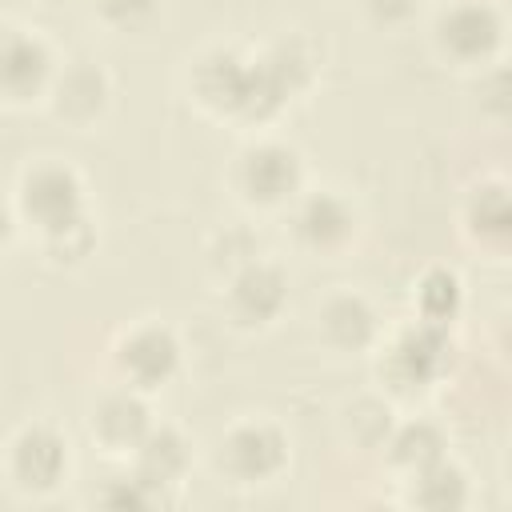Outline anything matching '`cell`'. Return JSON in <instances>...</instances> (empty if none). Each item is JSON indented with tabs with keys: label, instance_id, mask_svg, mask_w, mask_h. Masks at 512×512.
Listing matches in <instances>:
<instances>
[{
	"label": "cell",
	"instance_id": "6da1fadb",
	"mask_svg": "<svg viewBox=\"0 0 512 512\" xmlns=\"http://www.w3.org/2000/svg\"><path fill=\"white\" fill-rule=\"evenodd\" d=\"M24 212L48 232H68L80 224V184L64 168H40L36 176L24 180Z\"/></svg>",
	"mask_w": 512,
	"mask_h": 512
},
{
	"label": "cell",
	"instance_id": "7a4b0ae2",
	"mask_svg": "<svg viewBox=\"0 0 512 512\" xmlns=\"http://www.w3.org/2000/svg\"><path fill=\"white\" fill-rule=\"evenodd\" d=\"M452 348H448V336L440 324H420L416 332H408L396 348H392V380L404 384V388H420L428 384L432 376H440V368L448 364Z\"/></svg>",
	"mask_w": 512,
	"mask_h": 512
},
{
	"label": "cell",
	"instance_id": "3957f363",
	"mask_svg": "<svg viewBox=\"0 0 512 512\" xmlns=\"http://www.w3.org/2000/svg\"><path fill=\"white\" fill-rule=\"evenodd\" d=\"M240 180H244V192L252 200L272 204V200H284L300 184V164L288 148H256L244 156Z\"/></svg>",
	"mask_w": 512,
	"mask_h": 512
},
{
	"label": "cell",
	"instance_id": "277c9868",
	"mask_svg": "<svg viewBox=\"0 0 512 512\" xmlns=\"http://www.w3.org/2000/svg\"><path fill=\"white\" fill-rule=\"evenodd\" d=\"M48 76V52L32 36H0V92L12 100L32 96Z\"/></svg>",
	"mask_w": 512,
	"mask_h": 512
},
{
	"label": "cell",
	"instance_id": "5b68a950",
	"mask_svg": "<svg viewBox=\"0 0 512 512\" xmlns=\"http://www.w3.org/2000/svg\"><path fill=\"white\" fill-rule=\"evenodd\" d=\"M440 40L444 48H452L456 56L472 60V56H484L496 48L500 40V20L488 4H460L452 8L444 20H440Z\"/></svg>",
	"mask_w": 512,
	"mask_h": 512
},
{
	"label": "cell",
	"instance_id": "8992f818",
	"mask_svg": "<svg viewBox=\"0 0 512 512\" xmlns=\"http://www.w3.org/2000/svg\"><path fill=\"white\" fill-rule=\"evenodd\" d=\"M224 460H228V468L236 476L260 480V476H268V472H276L284 464V440H280V432H272L264 424H248V428L228 436Z\"/></svg>",
	"mask_w": 512,
	"mask_h": 512
},
{
	"label": "cell",
	"instance_id": "52a82bcc",
	"mask_svg": "<svg viewBox=\"0 0 512 512\" xmlns=\"http://www.w3.org/2000/svg\"><path fill=\"white\" fill-rule=\"evenodd\" d=\"M68 456H64V440L52 436L48 428H32L16 440V456H12V468L20 476V484L28 488H52L64 472Z\"/></svg>",
	"mask_w": 512,
	"mask_h": 512
},
{
	"label": "cell",
	"instance_id": "ba28073f",
	"mask_svg": "<svg viewBox=\"0 0 512 512\" xmlns=\"http://www.w3.org/2000/svg\"><path fill=\"white\" fill-rule=\"evenodd\" d=\"M120 364L136 384L152 388L176 372V340L160 328H144L120 348Z\"/></svg>",
	"mask_w": 512,
	"mask_h": 512
},
{
	"label": "cell",
	"instance_id": "9c48e42d",
	"mask_svg": "<svg viewBox=\"0 0 512 512\" xmlns=\"http://www.w3.org/2000/svg\"><path fill=\"white\" fill-rule=\"evenodd\" d=\"M196 88L208 104L240 112L244 108V92H248V64H240L236 56H208L196 72Z\"/></svg>",
	"mask_w": 512,
	"mask_h": 512
},
{
	"label": "cell",
	"instance_id": "30bf717a",
	"mask_svg": "<svg viewBox=\"0 0 512 512\" xmlns=\"http://www.w3.org/2000/svg\"><path fill=\"white\" fill-rule=\"evenodd\" d=\"M92 428H96L108 444H116V448L140 444L144 432H148V412H144V404L132 400V396H108V400L100 404Z\"/></svg>",
	"mask_w": 512,
	"mask_h": 512
},
{
	"label": "cell",
	"instance_id": "8fae6325",
	"mask_svg": "<svg viewBox=\"0 0 512 512\" xmlns=\"http://www.w3.org/2000/svg\"><path fill=\"white\" fill-rule=\"evenodd\" d=\"M232 304L244 320H268L280 304H284V280L272 272V268H248L240 280H236V292H232Z\"/></svg>",
	"mask_w": 512,
	"mask_h": 512
},
{
	"label": "cell",
	"instance_id": "7c38bea8",
	"mask_svg": "<svg viewBox=\"0 0 512 512\" xmlns=\"http://www.w3.org/2000/svg\"><path fill=\"white\" fill-rule=\"evenodd\" d=\"M348 224H352V216H348V208H344L336 196H312V200L304 204V212H300V232H304V240H312V244H320V248L340 244V240L348 236Z\"/></svg>",
	"mask_w": 512,
	"mask_h": 512
},
{
	"label": "cell",
	"instance_id": "4fadbf2b",
	"mask_svg": "<svg viewBox=\"0 0 512 512\" xmlns=\"http://www.w3.org/2000/svg\"><path fill=\"white\" fill-rule=\"evenodd\" d=\"M184 468V444L176 432H144L140 440V480L144 484H168Z\"/></svg>",
	"mask_w": 512,
	"mask_h": 512
},
{
	"label": "cell",
	"instance_id": "5bb4252c",
	"mask_svg": "<svg viewBox=\"0 0 512 512\" xmlns=\"http://www.w3.org/2000/svg\"><path fill=\"white\" fill-rule=\"evenodd\" d=\"M324 328H328V336H332L336 344L360 348V344H368V336H372V312H368L360 300L344 296V300H332V304H328Z\"/></svg>",
	"mask_w": 512,
	"mask_h": 512
},
{
	"label": "cell",
	"instance_id": "9a60e30c",
	"mask_svg": "<svg viewBox=\"0 0 512 512\" xmlns=\"http://www.w3.org/2000/svg\"><path fill=\"white\" fill-rule=\"evenodd\" d=\"M424 508H456L464 500V480L456 468H444L440 460L436 464H424L420 468V484L412 492Z\"/></svg>",
	"mask_w": 512,
	"mask_h": 512
},
{
	"label": "cell",
	"instance_id": "2e32d148",
	"mask_svg": "<svg viewBox=\"0 0 512 512\" xmlns=\"http://www.w3.org/2000/svg\"><path fill=\"white\" fill-rule=\"evenodd\" d=\"M460 304V292H456V280L448 272H432L420 288V312L428 324H444Z\"/></svg>",
	"mask_w": 512,
	"mask_h": 512
},
{
	"label": "cell",
	"instance_id": "e0dca14e",
	"mask_svg": "<svg viewBox=\"0 0 512 512\" xmlns=\"http://www.w3.org/2000/svg\"><path fill=\"white\" fill-rule=\"evenodd\" d=\"M396 460L400 464H416V468H424V464H436L440 460V436H436V428H428V424H408L400 436H396Z\"/></svg>",
	"mask_w": 512,
	"mask_h": 512
},
{
	"label": "cell",
	"instance_id": "ac0fdd59",
	"mask_svg": "<svg viewBox=\"0 0 512 512\" xmlns=\"http://www.w3.org/2000/svg\"><path fill=\"white\" fill-rule=\"evenodd\" d=\"M472 220H476V232H480V236L504 240V232H508V204H504V192H500V188H484L480 200L472 204Z\"/></svg>",
	"mask_w": 512,
	"mask_h": 512
},
{
	"label": "cell",
	"instance_id": "d6986e66",
	"mask_svg": "<svg viewBox=\"0 0 512 512\" xmlns=\"http://www.w3.org/2000/svg\"><path fill=\"white\" fill-rule=\"evenodd\" d=\"M104 16H112L116 24H136L140 16L152 12V0H100Z\"/></svg>",
	"mask_w": 512,
	"mask_h": 512
},
{
	"label": "cell",
	"instance_id": "ffe728a7",
	"mask_svg": "<svg viewBox=\"0 0 512 512\" xmlns=\"http://www.w3.org/2000/svg\"><path fill=\"white\" fill-rule=\"evenodd\" d=\"M368 4H372V12L384 16V20H396V16H404V12L412 8V0H368Z\"/></svg>",
	"mask_w": 512,
	"mask_h": 512
},
{
	"label": "cell",
	"instance_id": "44dd1931",
	"mask_svg": "<svg viewBox=\"0 0 512 512\" xmlns=\"http://www.w3.org/2000/svg\"><path fill=\"white\" fill-rule=\"evenodd\" d=\"M4 236H8V212L0 208V240H4Z\"/></svg>",
	"mask_w": 512,
	"mask_h": 512
},
{
	"label": "cell",
	"instance_id": "7402d4cb",
	"mask_svg": "<svg viewBox=\"0 0 512 512\" xmlns=\"http://www.w3.org/2000/svg\"><path fill=\"white\" fill-rule=\"evenodd\" d=\"M0 4H20V0H0Z\"/></svg>",
	"mask_w": 512,
	"mask_h": 512
}]
</instances>
